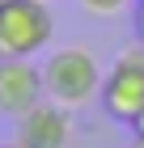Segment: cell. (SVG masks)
I'll return each instance as SVG.
<instances>
[{"instance_id": "6da1fadb", "label": "cell", "mask_w": 144, "mask_h": 148, "mask_svg": "<svg viewBox=\"0 0 144 148\" xmlns=\"http://www.w3.org/2000/svg\"><path fill=\"white\" fill-rule=\"evenodd\" d=\"M102 76H106V72L98 68V59H93L89 47H59V51H51L47 64H43L47 102L64 106V110L89 106L102 93Z\"/></svg>"}, {"instance_id": "7a4b0ae2", "label": "cell", "mask_w": 144, "mask_h": 148, "mask_svg": "<svg viewBox=\"0 0 144 148\" xmlns=\"http://www.w3.org/2000/svg\"><path fill=\"white\" fill-rule=\"evenodd\" d=\"M55 38V13L47 0H9L0 9V59H34Z\"/></svg>"}, {"instance_id": "3957f363", "label": "cell", "mask_w": 144, "mask_h": 148, "mask_svg": "<svg viewBox=\"0 0 144 148\" xmlns=\"http://www.w3.org/2000/svg\"><path fill=\"white\" fill-rule=\"evenodd\" d=\"M98 102L114 123L132 127V119L144 110V42H132V47H123L114 55V64L102 76Z\"/></svg>"}, {"instance_id": "277c9868", "label": "cell", "mask_w": 144, "mask_h": 148, "mask_svg": "<svg viewBox=\"0 0 144 148\" xmlns=\"http://www.w3.org/2000/svg\"><path fill=\"white\" fill-rule=\"evenodd\" d=\"M38 102H47L43 68L34 59H0V114L17 123Z\"/></svg>"}, {"instance_id": "5b68a950", "label": "cell", "mask_w": 144, "mask_h": 148, "mask_svg": "<svg viewBox=\"0 0 144 148\" xmlns=\"http://www.w3.org/2000/svg\"><path fill=\"white\" fill-rule=\"evenodd\" d=\"M13 140H21L25 148H68V140H72L68 110L55 106V102H38L34 110H25L17 119Z\"/></svg>"}, {"instance_id": "8992f818", "label": "cell", "mask_w": 144, "mask_h": 148, "mask_svg": "<svg viewBox=\"0 0 144 148\" xmlns=\"http://www.w3.org/2000/svg\"><path fill=\"white\" fill-rule=\"evenodd\" d=\"M81 13H89V17H114V13H123L132 0H76Z\"/></svg>"}, {"instance_id": "52a82bcc", "label": "cell", "mask_w": 144, "mask_h": 148, "mask_svg": "<svg viewBox=\"0 0 144 148\" xmlns=\"http://www.w3.org/2000/svg\"><path fill=\"white\" fill-rule=\"evenodd\" d=\"M132 25H136V42H144V0H136V13H132Z\"/></svg>"}, {"instance_id": "ba28073f", "label": "cell", "mask_w": 144, "mask_h": 148, "mask_svg": "<svg viewBox=\"0 0 144 148\" xmlns=\"http://www.w3.org/2000/svg\"><path fill=\"white\" fill-rule=\"evenodd\" d=\"M132 136H136V140H144V110L132 119Z\"/></svg>"}, {"instance_id": "9c48e42d", "label": "cell", "mask_w": 144, "mask_h": 148, "mask_svg": "<svg viewBox=\"0 0 144 148\" xmlns=\"http://www.w3.org/2000/svg\"><path fill=\"white\" fill-rule=\"evenodd\" d=\"M0 148H25V144H21V140H9V144H0Z\"/></svg>"}, {"instance_id": "30bf717a", "label": "cell", "mask_w": 144, "mask_h": 148, "mask_svg": "<svg viewBox=\"0 0 144 148\" xmlns=\"http://www.w3.org/2000/svg\"><path fill=\"white\" fill-rule=\"evenodd\" d=\"M132 148H144V140H132Z\"/></svg>"}, {"instance_id": "8fae6325", "label": "cell", "mask_w": 144, "mask_h": 148, "mask_svg": "<svg viewBox=\"0 0 144 148\" xmlns=\"http://www.w3.org/2000/svg\"><path fill=\"white\" fill-rule=\"evenodd\" d=\"M4 4H9V0H0V9H4Z\"/></svg>"}]
</instances>
